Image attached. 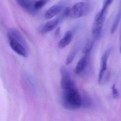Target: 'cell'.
<instances>
[{"label": "cell", "instance_id": "8fae6325", "mask_svg": "<svg viewBox=\"0 0 121 121\" xmlns=\"http://www.w3.org/2000/svg\"><path fill=\"white\" fill-rule=\"evenodd\" d=\"M72 38V32L69 30L66 32L64 37L59 42L58 47L61 49L65 48L70 44Z\"/></svg>", "mask_w": 121, "mask_h": 121}, {"label": "cell", "instance_id": "277c9868", "mask_svg": "<svg viewBox=\"0 0 121 121\" xmlns=\"http://www.w3.org/2000/svg\"><path fill=\"white\" fill-rule=\"evenodd\" d=\"M8 39L11 48L16 54L24 57L28 56L27 48L20 42L8 34Z\"/></svg>", "mask_w": 121, "mask_h": 121}, {"label": "cell", "instance_id": "ac0fdd59", "mask_svg": "<svg viewBox=\"0 0 121 121\" xmlns=\"http://www.w3.org/2000/svg\"><path fill=\"white\" fill-rule=\"evenodd\" d=\"M60 28L59 27L58 28L55 32V36L56 37H57L59 35L60 33Z\"/></svg>", "mask_w": 121, "mask_h": 121}, {"label": "cell", "instance_id": "ba28073f", "mask_svg": "<svg viewBox=\"0 0 121 121\" xmlns=\"http://www.w3.org/2000/svg\"><path fill=\"white\" fill-rule=\"evenodd\" d=\"M63 6L60 4H56L51 6L47 10L45 14L46 19H50L52 18L59 14L63 9Z\"/></svg>", "mask_w": 121, "mask_h": 121}, {"label": "cell", "instance_id": "d6986e66", "mask_svg": "<svg viewBox=\"0 0 121 121\" xmlns=\"http://www.w3.org/2000/svg\"><path fill=\"white\" fill-rule=\"evenodd\" d=\"M120 52H121V47H120Z\"/></svg>", "mask_w": 121, "mask_h": 121}, {"label": "cell", "instance_id": "3957f363", "mask_svg": "<svg viewBox=\"0 0 121 121\" xmlns=\"http://www.w3.org/2000/svg\"><path fill=\"white\" fill-rule=\"evenodd\" d=\"M89 5L83 2L75 4L70 10V17L72 18H79L86 15L89 11Z\"/></svg>", "mask_w": 121, "mask_h": 121}, {"label": "cell", "instance_id": "2e32d148", "mask_svg": "<svg viewBox=\"0 0 121 121\" xmlns=\"http://www.w3.org/2000/svg\"><path fill=\"white\" fill-rule=\"evenodd\" d=\"M94 44V42H90L88 43L85 47L84 52L85 55H88L92 49Z\"/></svg>", "mask_w": 121, "mask_h": 121}, {"label": "cell", "instance_id": "30bf717a", "mask_svg": "<svg viewBox=\"0 0 121 121\" xmlns=\"http://www.w3.org/2000/svg\"><path fill=\"white\" fill-rule=\"evenodd\" d=\"M16 2L22 8L30 13L35 11L33 8L34 2L33 0H16Z\"/></svg>", "mask_w": 121, "mask_h": 121}, {"label": "cell", "instance_id": "5b68a950", "mask_svg": "<svg viewBox=\"0 0 121 121\" xmlns=\"http://www.w3.org/2000/svg\"><path fill=\"white\" fill-rule=\"evenodd\" d=\"M60 73L61 76V85L63 90H67L75 87L74 82L71 79L69 72L65 67L61 68Z\"/></svg>", "mask_w": 121, "mask_h": 121}, {"label": "cell", "instance_id": "6da1fadb", "mask_svg": "<svg viewBox=\"0 0 121 121\" xmlns=\"http://www.w3.org/2000/svg\"><path fill=\"white\" fill-rule=\"evenodd\" d=\"M62 99L64 106L67 109H78L81 106V97L75 87L64 90Z\"/></svg>", "mask_w": 121, "mask_h": 121}, {"label": "cell", "instance_id": "9c48e42d", "mask_svg": "<svg viewBox=\"0 0 121 121\" xmlns=\"http://www.w3.org/2000/svg\"><path fill=\"white\" fill-rule=\"evenodd\" d=\"M8 35L12 36L14 39L22 44L26 48H28L27 44L20 33L14 28H11L9 30Z\"/></svg>", "mask_w": 121, "mask_h": 121}, {"label": "cell", "instance_id": "9a60e30c", "mask_svg": "<svg viewBox=\"0 0 121 121\" xmlns=\"http://www.w3.org/2000/svg\"><path fill=\"white\" fill-rule=\"evenodd\" d=\"M121 18V11L119 13L113 23L111 30V33L112 35L117 30L119 24L120 22Z\"/></svg>", "mask_w": 121, "mask_h": 121}, {"label": "cell", "instance_id": "7a4b0ae2", "mask_svg": "<svg viewBox=\"0 0 121 121\" xmlns=\"http://www.w3.org/2000/svg\"><path fill=\"white\" fill-rule=\"evenodd\" d=\"M107 11V9L102 8L95 16L92 30V34L94 38H99L101 33Z\"/></svg>", "mask_w": 121, "mask_h": 121}, {"label": "cell", "instance_id": "e0dca14e", "mask_svg": "<svg viewBox=\"0 0 121 121\" xmlns=\"http://www.w3.org/2000/svg\"><path fill=\"white\" fill-rule=\"evenodd\" d=\"M112 89L113 97L114 99L118 98L119 95L118 91L115 84L113 85Z\"/></svg>", "mask_w": 121, "mask_h": 121}, {"label": "cell", "instance_id": "4fadbf2b", "mask_svg": "<svg viewBox=\"0 0 121 121\" xmlns=\"http://www.w3.org/2000/svg\"><path fill=\"white\" fill-rule=\"evenodd\" d=\"M79 49V45H76L74 48L69 54L66 60V63L67 65L71 64L74 60Z\"/></svg>", "mask_w": 121, "mask_h": 121}, {"label": "cell", "instance_id": "5bb4252c", "mask_svg": "<svg viewBox=\"0 0 121 121\" xmlns=\"http://www.w3.org/2000/svg\"><path fill=\"white\" fill-rule=\"evenodd\" d=\"M51 0H37L34 2L33 8L35 11L42 8Z\"/></svg>", "mask_w": 121, "mask_h": 121}, {"label": "cell", "instance_id": "52a82bcc", "mask_svg": "<svg viewBox=\"0 0 121 121\" xmlns=\"http://www.w3.org/2000/svg\"><path fill=\"white\" fill-rule=\"evenodd\" d=\"M112 51V48H109L106 51L102 57L101 60V68L99 75V82L100 84L101 82L103 77L104 76L107 69V62L109 56Z\"/></svg>", "mask_w": 121, "mask_h": 121}, {"label": "cell", "instance_id": "8992f818", "mask_svg": "<svg viewBox=\"0 0 121 121\" xmlns=\"http://www.w3.org/2000/svg\"><path fill=\"white\" fill-rule=\"evenodd\" d=\"M65 18L62 15L57 18L51 20L45 23L41 28L40 32L42 34H45L53 30Z\"/></svg>", "mask_w": 121, "mask_h": 121}, {"label": "cell", "instance_id": "7c38bea8", "mask_svg": "<svg viewBox=\"0 0 121 121\" xmlns=\"http://www.w3.org/2000/svg\"><path fill=\"white\" fill-rule=\"evenodd\" d=\"M87 63V55L82 57L77 63L75 69V73L76 74H81L85 69Z\"/></svg>", "mask_w": 121, "mask_h": 121}]
</instances>
